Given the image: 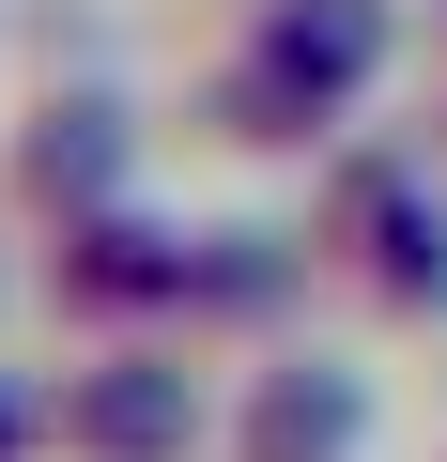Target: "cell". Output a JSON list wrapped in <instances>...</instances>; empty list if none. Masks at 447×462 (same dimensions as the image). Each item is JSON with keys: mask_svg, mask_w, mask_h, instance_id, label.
I'll return each mask as SVG.
<instances>
[{"mask_svg": "<svg viewBox=\"0 0 447 462\" xmlns=\"http://www.w3.org/2000/svg\"><path fill=\"white\" fill-rule=\"evenodd\" d=\"M432 462H447V447H432Z\"/></svg>", "mask_w": 447, "mask_h": 462, "instance_id": "obj_13", "label": "cell"}, {"mask_svg": "<svg viewBox=\"0 0 447 462\" xmlns=\"http://www.w3.org/2000/svg\"><path fill=\"white\" fill-rule=\"evenodd\" d=\"M309 247L324 293H355L386 339H447V154L416 124H355L309 170Z\"/></svg>", "mask_w": 447, "mask_h": 462, "instance_id": "obj_1", "label": "cell"}, {"mask_svg": "<svg viewBox=\"0 0 447 462\" xmlns=\"http://www.w3.org/2000/svg\"><path fill=\"white\" fill-rule=\"evenodd\" d=\"M16 293H32V278H16V263H0V309H16Z\"/></svg>", "mask_w": 447, "mask_h": 462, "instance_id": "obj_12", "label": "cell"}, {"mask_svg": "<svg viewBox=\"0 0 447 462\" xmlns=\"http://www.w3.org/2000/svg\"><path fill=\"white\" fill-rule=\"evenodd\" d=\"M32 447H47V401H32L16 370H0V462H32Z\"/></svg>", "mask_w": 447, "mask_h": 462, "instance_id": "obj_9", "label": "cell"}, {"mask_svg": "<svg viewBox=\"0 0 447 462\" xmlns=\"http://www.w3.org/2000/svg\"><path fill=\"white\" fill-rule=\"evenodd\" d=\"M309 293H324L309 216H200V247H185V339L263 355V339L309 324Z\"/></svg>", "mask_w": 447, "mask_h": 462, "instance_id": "obj_6", "label": "cell"}, {"mask_svg": "<svg viewBox=\"0 0 447 462\" xmlns=\"http://www.w3.org/2000/svg\"><path fill=\"white\" fill-rule=\"evenodd\" d=\"M416 139H432V154H447V78H432V108H416Z\"/></svg>", "mask_w": 447, "mask_h": 462, "instance_id": "obj_11", "label": "cell"}, {"mask_svg": "<svg viewBox=\"0 0 447 462\" xmlns=\"http://www.w3.org/2000/svg\"><path fill=\"white\" fill-rule=\"evenodd\" d=\"M232 47L355 124V108L386 93V62L416 47V0H232Z\"/></svg>", "mask_w": 447, "mask_h": 462, "instance_id": "obj_7", "label": "cell"}, {"mask_svg": "<svg viewBox=\"0 0 447 462\" xmlns=\"http://www.w3.org/2000/svg\"><path fill=\"white\" fill-rule=\"evenodd\" d=\"M32 401H47V462H216L232 370L185 324H139V339H78Z\"/></svg>", "mask_w": 447, "mask_h": 462, "instance_id": "obj_2", "label": "cell"}, {"mask_svg": "<svg viewBox=\"0 0 447 462\" xmlns=\"http://www.w3.org/2000/svg\"><path fill=\"white\" fill-rule=\"evenodd\" d=\"M216 462H370V370L340 339H263L232 355V416H216Z\"/></svg>", "mask_w": 447, "mask_h": 462, "instance_id": "obj_5", "label": "cell"}, {"mask_svg": "<svg viewBox=\"0 0 447 462\" xmlns=\"http://www.w3.org/2000/svg\"><path fill=\"white\" fill-rule=\"evenodd\" d=\"M139 139L154 124L108 78H47L16 124H0V216H16V231H62L93 200H139Z\"/></svg>", "mask_w": 447, "mask_h": 462, "instance_id": "obj_4", "label": "cell"}, {"mask_svg": "<svg viewBox=\"0 0 447 462\" xmlns=\"http://www.w3.org/2000/svg\"><path fill=\"white\" fill-rule=\"evenodd\" d=\"M185 139L200 154H232V170H324L355 124L324 108V93H293V78H263L247 47H216L200 78H185Z\"/></svg>", "mask_w": 447, "mask_h": 462, "instance_id": "obj_8", "label": "cell"}, {"mask_svg": "<svg viewBox=\"0 0 447 462\" xmlns=\"http://www.w3.org/2000/svg\"><path fill=\"white\" fill-rule=\"evenodd\" d=\"M185 247L200 216H170L154 185L139 200H93L62 231H32V309L62 339H139V324H185Z\"/></svg>", "mask_w": 447, "mask_h": 462, "instance_id": "obj_3", "label": "cell"}, {"mask_svg": "<svg viewBox=\"0 0 447 462\" xmlns=\"http://www.w3.org/2000/svg\"><path fill=\"white\" fill-rule=\"evenodd\" d=\"M416 47H432V78H447V0H416Z\"/></svg>", "mask_w": 447, "mask_h": 462, "instance_id": "obj_10", "label": "cell"}]
</instances>
